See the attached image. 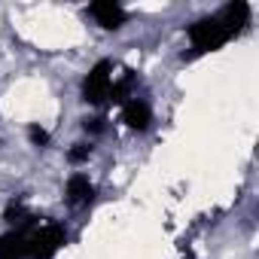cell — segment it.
<instances>
[{
    "label": "cell",
    "instance_id": "obj_1",
    "mask_svg": "<svg viewBox=\"0 0 259 259\" xmlns=\"http://www.w3.org/2000/svg\"><path fill=\"white\" fill-rule=\"evenodd\" d=\"M189 43H192V55H204V52H213L220 46H226L232 40V34L226 31V25L217 19V16H207V19H198L195 25H189Z\"/></svg>",
    "mask_w": 259,
    "mask_h": 259
},
{
    "label": "cell",
    "instance_id": "obj_2",
    "mask_svg": "<svg viewBox=\"0 0 259 259\" xmlns=\"http://www.w3.org/2000/svg\"><path fill=\"white\" fill-rule=\"evenodd\" d=\"M67 244V229L61 223H46L34 235H28V256L31 259H52Z\"/></svg>",
    "mask_w": 259,
    "mask_h": 259
},
{
    "label": "cell",
    "instance_id": "obj_3",
    "mask_svg": "<svg viewBox=\"0 0 259 259\" xmlns=\"http://www.w3.org/2000/svg\"><path fill=\"white\" fill-rule=\"evenodd\" d=\"M110 89H113V61L101 58L98 64H92V70L82 79V101L98 107L110 98Z\"/></svg>",
    "mask_w": 259,
    "mask_h": 259
},
{
    "label": "cell",
    "instance_id": "obj_4",
    "mask_svg": "<svg viewBox=\"0 0 259 259\" xmlns=\"http://www.w3.org/2000/svg\"><path fill=\"white\" fill-rule=\"evenodd\" d=\"M89 16L104 28V31H119L125 22H128V13L122 4H116V0H98V4L89 7Z\"/></svg>",
    "mask_w": 259,
    "mask_h": 259
},
{
    "label": "cell",
    "instance_id": "obj_5",
    "mask_svg": "<svg viewBox=\"0 0 259 259\" xmlns=\"http://www.w3.org/2000/svg\"><path fill=\"white\" fill-rule=\"evenodd\" d=\"M122 122L132 128V132H147L150 122H153V107H150L144 98H132V101H125Z\"/></svg>",
    "mask_w": 259,
    "mask_h": 259
},
{
    "label": "cell",
    "instance_id": "obj_6",
    "mask_svg": "<svg viewBox=\"0 0 259 259\" xmlns=\"http://www.w3.org/2000/svg\"><path fill=\"white\" fill-rule=\"evenodd\" d=\"M92 195H95V183L89 180V174L76 171V174H70V177H67V186H64V201H67L70 207L89 204V201H92Z\"/></svg>",
    "mask_w": 259,
    "mask_h": 259
},
{
    "label": "cell",
    "instance_id": "obj_7",
    "mask_svg": "<svg viewBox=\"0 0 259 259\" xmlns=\"http://www.w3.org/2000/svg\"><path fill=\"white\" fill-rule=\"evenodd\" d=\"M223 25H226V31L235 37L247 22H250V4H244V0H235V4H226L223 7V13L217 16Z\"/></svg>",
    "mask_w": 259,
    "mask_h": 259
},
{
    "label": "cell",
    "instance_id": "obj_8",
    "mask_svg": "<svg viewBox=\"0 0 259 259\" xmlns=\"http://www.w3.org/2000/svg\"><path fill=\"white\" fill-rule=\"evenodd\" d=\"M0 259H28V235L22 229L0 235Z\"/></svg>",
    "mask_w": 259,
    "mask_h": 259
},
{
    "label": "cell",
    "instance_id": "obj_9",
    "mask_svg": "<svg viewBox=\"0 0 259 259\" xmlns=\"http://www.w3.org/2000/svg\"><path fill=\"white\" fill-rule=\"evenodd\" d=\"M132 85H135V76H132V73H125L119 82H113L107 101H113V104H125V101H128V92H132Z\"/></svg>",
    "mask_w": 259,
    "mask_h": 259
},
{
    "label": "cell",
    "instance_id": "obj_10",
    "mask_svg": "<svg viewBox=\"0 0 259 259\" xmlns=\"http://www.w3.org/2000/svg\"><path fill=\"white\" fill-rule=\"evenodd\" d=\"M89 159H92V144H73L67 150V162L70 165H85Z\"/></svg>",
    "mask_w": 259,
    "mask_h": 259
},
{
    "label": "cell",
    "instance_id": "obj_11",
    "mask_svg": "<svg viewBox=\"0 0 259 259\" xmlns=\"http://www.w3.org/2000/svg\"><path fill=\"white\" fill-rule=\"evenodd\" d=\"M28 138H31V144L34 147H49V132H46V128L43 125H28Z\"/></svg>",
    "mask_w": 259,
    "mask_h": 259
},
{
    "label": "cell",
    "instance_id": "obj_12",
    "mask_svg": "<svg viewBox=\"0 0 259 259\" xmlns=\"http://www.w3.org/2000/svg\"><path fill=\"white\" fill-rule=\"evenodd\" d=\"M25 217H28V213H25V207H22V204H16V201L4 210V220H7V223H22Z\"/></svg>",
    "mask_w": 259,
    "mask_h": 259
},
{
    "label": "cell",
    "instance_id": "obj_13",
    "mask_svg": "<svg viewBox=\"0 0 259 259\" xmlns=\"http://www.w3.org/2000/svg\"><path fill=\"white\" fill-rule=\"evenodd\" d=\"M82 128H85V132H92V135H101L104 132V119H82Z\"/></svg>",
    "mask_w": 259,
    "mask_h": 259
}]
</instances>
